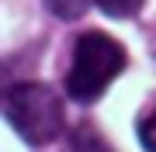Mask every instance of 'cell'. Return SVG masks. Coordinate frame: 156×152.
I'll list each match as a JSON object with an SVG mask.
<instances>
[{
    "label": "cell",
    "mask_w": 156,
    "mask_h": 152,
    "mask_svg": "<svg viewBox=\"0 0 156 152\" xmlns=\"http://www.w3.org/2000/svg\"><path fill=\"white\" fill-rule=\"evenodd\" d=\"M125 49L122 42L104 31H83L73 42V59L66 73V93L76 104H94L111 86V79L125 69Z\"/></svg>",
    "instance_id": "6da1fadb"
},
{
    "label": "cell",
    "mask_w": 156,
    "mask_h": 152,
    "mask_svg": "<svg viewBox=\"0 0 156 152\" xmlns=\"http://www.w3.org/2000/svg\"><path fill=\"white\" fill-rule=\"evenodd\" d=\"M45 7H49V14H56L59 21H76V17L87 14L90 0H42Z\"/></svg>",
    "instance_id": "277c9868"
},
{
    "label": "cell",
    "mask_w": 156,
    "mask_h": 152,
    "mask_svg": "<svg viewBox=\"0 0 156 152\" xmlns=\"http://www.w3.org/2000/svg\"><path fill=\"white\" fill-rule=\"evenodd\" d=\"M4 118L28 145H49L59 138L66 111L62 97L45 83H17L4 97Z\"/></svg>",
    "instance_id": "7a4b0ae2"
},
{
    "label": "cell",
    "mask_w": 156,
    "mask_h": 152,
    "mask_svg": "<svg viewBox=\"0 0 156 152\" xmlns=\"http://www.w3.org/2000/svg\"><path fill=\"white\" fill-rule=\"evenodd\" d=\"M139 142H142L146 152H156V111L139 121Z\"/></svg>",
    "instance_id": "8992f818"
},
{
    "label": "cell",
    "mask_w": 156,
    "mask_h": 152,
    "mask_svg": "<svg viewBox=\"0 0 156 152\" xmlns=\"http://www.w3.org/2000/svg\"><path fill=\"white\" fill-rule=\"evenodd\" d=\"M66 152H115V149L108 145L104 138H101V131H97V128H90V124H80V128L69 135V142H66Z\"/></svg>",
    "instance_id": "3957f363"
},
{
    "label": "cell",
    "mask_w": 156,
    "mask_h": 152,
    "mask_svg": "<svg viewBox=\"0 0 156 152\" xmlns=\"http://www.w3.org/2000/svg\"><path fill=\"white\" fill-rule=\"evenodd\" d=\"M94 4H97L108 17H132V14L142 11L146 0H94Z\"/></svg>",
    "instance_id": "5b68a950"
}]
</instances>
